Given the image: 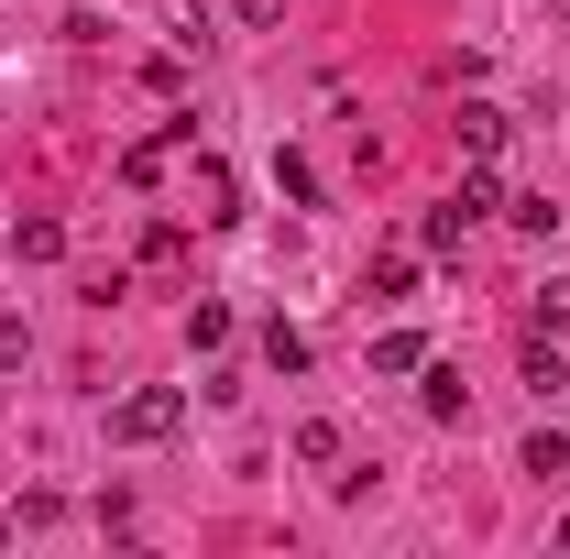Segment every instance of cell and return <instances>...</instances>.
Instances as JSON below:
<instances>
[{"mask_svg":"<svg viewBox=\"0 0 570 559\" xmlns=\"http://www.w3.org/2000/svg\"><path fill=\"white\" fill-rule=\"evenodd\" d=\"M176 428H187V395H176V384H142V395L110 406V439H121V450H154V439H176Z\"/></svg>","mask_w":570,"mask_h":559,"instance_id":"obj_1","label":"cell"},{"mask_svg":"<svg viewBox=\"0 0 570 559\" xmlns=\"http://www.w3.org/2000/svg\"><path fill=\"white\" fill-rule=\"evenodd\" d=\"M187 198H198V219H242V187H230V165H219V154L187 165Z\"/></svg>","mask_w":570,"mask_h":559,"instance_id":"obj_2","label":"cell"},{"mask_svg":"<svg viewBox=\"0 0 570 559\" xmlns=\"http://www.w3.org/2000/svg\"><path fill=\"white\" fill-rule=\"evenodd\" d=\"M198 133V121H165V133H142L132 154H121V176H132V187H154V176H165V165H176V143Z\"/></svg>","mask_w":570,"mask_h":559,"instance_id":"obj_3","label":"cell"},{"mask_svg":"<svg viewBox=\"0 0 570 559\" xmlns=\"http://www.w3.org/2000/svg\"><path fill=\"white\" fill-rule=\"evenodd\" d=\"M450 133H461V154L483 165V154H504V110H494V99H461V121H450Z\"/></svg>","mask_w":570,"mask_h":559,"instance_id":"obj_4","label":"cell"},{"mask_svg":"<svg viewBox=\"0 0 570 559\" xmlns=\"http://www.w3.org/2000/svg\"><path fill=\"white\" fill-rule=\"evenodd\" d=\"M67 253V219H11V264H56Z\"/></svg>","mask_w":570,"mask_h":559,"instance_id":"obj_5","label":"cell"},{"mask_svg":"<svg viewBox=\"0 0 570 559\" xmlns=\"http://www.w3.org/2000/svg\"><path fill=\"white\" fill-rule=\"evenodd\" d=\"M362 296H373V307H406V296H417V253H384V264H373V285H362Z\"/></svg>","mask_w":570,"mask_h":559,"instance_id":"obj_6","label":"cell"},{"mask_svg":"<svg viewBox=\"0 0 570 559\" xmlns=\"http://www.w3.org/2000/svg\"><path fill=\"white\" fill-rule=\"evenodd\" d=\"M341 450H352V439H341V418H296V461H307V472H330Z\"/></svg>","mask_w":570,"mask_h":559,"instance_id":"obj_7","label":"cell"},{"mask_svg":"<svg viewBox=\"0 0 570 559\" xmlns=\"http://www.w3.org/2000/svg\"><path fill=\"white\" fill-rule=\"evenodd\" d=\"M515 472H527V483H570V439H560V428H538V439H527V461H515Z\"/></svg>","mask_w":570,"mask_h":559,"instance_id":"obj_8","label":"cell"},{"mask_svg":"<svg viewBox=\"0 0 570 559\" xmlns=\"http://www.w3.org/2000/svg\"><path fill=\"white\" fill-rule=\"evenodd\" d=\"M461 231H472V219H461V198H439V209L417 219V253H461Z\"/></svg>","mask_w":570,"mask_h":559,"instance_id":"obj_9","label":"cell"},{"mask_svg":"<svg viewBox=\"0 0 570 559\" xmlns=\"http://www.w3.org/2000/svg\"><path fill=\"white\" fill-rule=\"evenodd\" d=\"M373 373H428V341L417 330H384V341H373Z\"/></svg>","mask_w":570,"mask_h":559,"instance_id":"obj_10","label":"cell"},{"mask_svg":"<svg viewBox=\"0 0 570 559\" xmlns=\"http://www.w3.org/2000/svg\"><path fill=\"white\" fill-rule=\"evenodd\" d=\"M275 187L296 198V209H318V165H307V154H275Z\"/></svg>","mask_w":570,"mask_h":559,"instance_id":"obj_11","label":"cell"},{"mask_svg":"<svg viewBox=\"0 0 570 559\" xmlns=\"http://www.w3.org/2000/svg\"><path fill=\"white\" fill-rule=\"evenodd\" d=\"M450 198H461V219H494V209H504V187H494V176H483V165H472V176H461Z\"/></svg>","mask_w":570,"mask_h":559,"instance_id":"obj_12","label":"cell"},{"mask_svg":"<svg viewBox=\"0 0 570 559\" xmlns=\"http://www.w3.org/2000/svg\"><path fill=\"white\" fill-rule=\"evenodd\" d=\"M219 341H230V307H219V296H209V307H187V351H219Z\"/></svg>","mask_w":570,"mask_h":559,"instance_id":"obj_13","label":"cell"},{"mask_svg":"<svg viewBox=\"0 0 570 559\" xmlns=\"http://www.w3.org/2000/svg\"><path fill=\"white\" fill-rule=\"evenodd\" d=\"M538 330H549V341H570V275L538 285Z\"/></svg>","mask_w":570,"mask_h":559,"instance_id":"obj_14","label":"cell"},{"mask_svg":"<svg viewBox=\"0 0 570 559\" xmlns=\"http://www.w3.org/2000/svg\"><path fill=\"white\" fill-rule=\"evenodd\" d=\"M264 362H275V373H307V330H285V318H275V330H264Z\"/></svg>","mask_w":570,"mask_h":559,"instance_id":"obj_15","label":"cell"},{"mask_svg":"<svg viewBox=\"0 0 570 559\" xmlns=\"http://www.w3.org/2000/svg\"><path fill=\"white\" fill-rule=\"evenodd\" d=\"M417 406H428L439 428H450V418H461V373H428V384H417Z\"/></svg>","mask_w":570,"mask_h":559,"instance_id":"obj_16","label":"cell"},{"mask_svg":"<svg viewBox=\"0 0 570 559\" xmlns=\"http://www.w3.org/2000/svg\"><path fill=\"white\" fill-rule=\"evenodd\" d=\"M22 351H33V330H22V307H0V373H11Z\"/></svg>","mask_w":570,"mask_h":559,"instance_id":"obj_17","label":"cell"},{"mask_svg":"<svg viewBox=\"0 0 570 559\" xmlns=\"http://www.w3.org/2000/svg\"><path fill=\"white\" fill-rule=\"evenodd\" d=\"M230 22H285V0H219Z\"/></svg>","mask_w":570,"mask_h":559,"instance_id":"obj_18","label":"cell"}]
</instances>
